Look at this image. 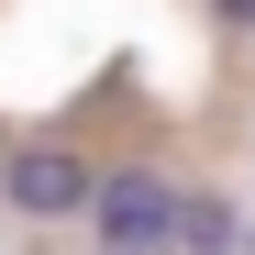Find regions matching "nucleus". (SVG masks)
I'll return each mask as SVG.
<instances>
[{
  "label": "nucleus",
  "instance_id": "f257e3e1",
  "mask_svg": "<svg viewBox=\"0 0 255 255\" xmlns=\"http://www.w3.org/2000/svg\"><path fill=\"white\" fill-rule=\"evenodd\" d=\"M78 222L100 255H178V178L166 166H100Z\"/></svg>",
  "mask_w": 255,
  "mask_h": 255
},
{
  "label": "nucleus",
  "instance_id": "f03ea898",
  "mask_svg": "<svg viewBox=\"0 0 255 255\" xmlns=\"http://www.w3.org/2000/svg\"><path fill=\"white\" fill-rule=\"evenodd\" d=\"M0 200H11L22 222H78V211H89V155L78 144H11L0 155Z\"/></svg>",
  "mask_w": 255,
  "mask_h": 255
},
{
  "label": "nucleus",
  "instance_id": "7ed1b4c3",
  "mask_svg": "<svg viewBox=\"0 0 255 255\" xmlns=\"http://www.w3.org/2000/svg\"><path fill=\"white\" fill-rule=\"evenodd\" d=\"M178 255H244V211L222 189H178Z\"/></svg>",
  "mask_w": 255,
  "mask_h": 255
},
{
  "label": "nucleus",
  "instance_id": "20e7f679",
  "mask_svg": "<svg viewBox=\"0 0 255 255\" xmlns=\"http://www.w3.org/2000/svg\"><path fill=\"white\" fill-rule=\"evenodd\" d=\"M211 11H222V22H233V33H255V0H211Z\"/></svg>",
  "mask_w": 255,
  "mask_h": 255
},
{
  "label": "nucleus",
  "instance_id": "39448f33",
  "mask_svg": "<svg viewBox=\"0 0 255 255\" xmlns=\"http://www.w3.org/2000/svg\"><path fill=\"white\" fill-rule=\"evenodd\" d=\"M244 255H255V233H244Z\"/></svg>",
  "mask_w": 255,
  "mask_h": 255
}]
</instances>
